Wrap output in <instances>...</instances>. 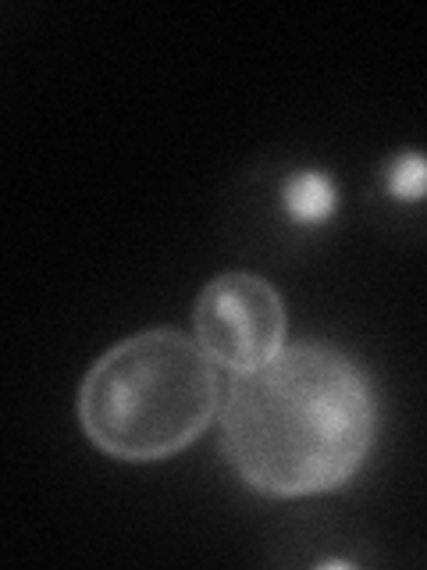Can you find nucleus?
<instances>
[{"label": "nucleus", "instance_id": "4", "mask_svg": "<svg viewBox=\"0 0 427 570\" xmlns=\"http://www.w3.org/2000/svg\"><path fill=\"white\" fill-rule=\"evenodd\" d=\"M281 207L296 225H325L338 210V193L325 171L302 168L281 183Z\"/></svg>", "mask_w": 427, "mask_h": 570}, {"label": "nucleus", "instance_id": "1", "mask_svg": "<svg viewBox=\"0 0 427 570\" xmlns=\"http://www.w3.org/2000/svg\"><path fill=\"white\" fill-rule=\"evenodd\" d=\"M378 439V392L349 353L285 346L228 385L221 442L249 489L275 499L331 492L364 468Z\"/></svg>", "mask_w": 427, "mask_h": 570}, {"label": "nucleus", "instance_id": "5", "mask_svg": "<svg viewBox=\"0 0 427 570\" xmlns=\"http://www.w3.org/2000/svg\"><path fill=\"white\" fill-rule=\"evenodd\" d=\"M385 189L391 200H403V204H417L427 196V157L409 150L388 160L385 168Z\"/></svg>", "mask_w": 427, "mask_h": 570}, {"label": "nucleus", "instance_id": "2", "mask_svg": "<svg viewBox=\"0 0 427 570\" xmlns=\"http://www.w3.org/2000/svg\"><path fill=\"white\" fill-rule=\"evenodd\" d=\"M218 364L196 338L150 328L115 343L79 385V424L100 453L129 463L178 456L218 414Z\"/></svg>", "mask_w": 427, "mask_h": 570}, {"label": "nucleus", "instance_id": "3", "mask_svg": "<svg viewBox=\"0 0 427 570\" xmlns=\"http://www.w3.org/2000/svg\"><path fill=\"white\" fill-rule=\"evenodd\" d=\"M192 321L196 343L210 353L214 364L228 367L231 374L271 364L285 350V332H289L285 299L271 282L249 272L210 278L196 296Z\"/></svg>", "mask_w": 427, "mask_h": 570}]
</instances>
